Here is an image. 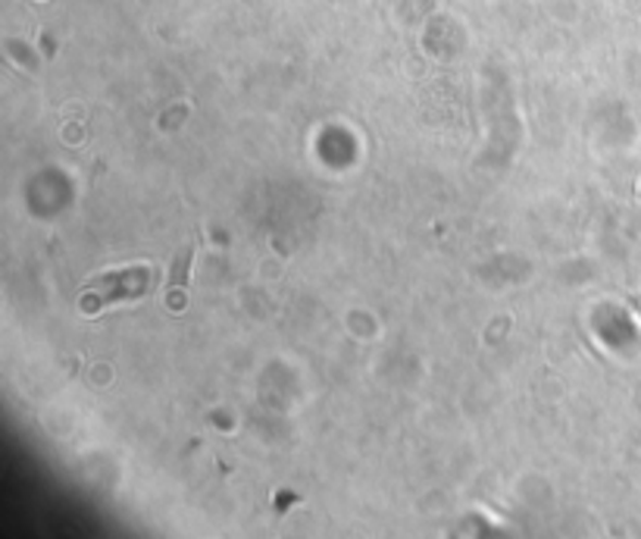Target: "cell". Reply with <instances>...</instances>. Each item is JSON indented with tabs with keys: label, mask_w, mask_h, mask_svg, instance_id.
<instances>
[{
	"label": "cell",
	"mask_w": 641,
	"mask_h": 539,
	"mask_svg": "<svg viewBox=\"0 0 641 539\" xmlns=\"http://www.w3.org/2000/svg\"><path fill=\"white\" fill-rule=\"evenodd\" d=\"M153 289V270L148 267H128V270H113L103 273L98 280L82 285L78 305L85 314H98V310L120 305V302H138Z\"/></svg>",
	"instance_id": "1"
},
{
	"label": "cell",
	"mask_w": 641,
	"mask_h": 539,
	"mask_svg": "<svg viewBox=\"0 0 641 539\" xmlns=\"http://www.w3.org/2000/svg\"><path fill=\"white\" fill-rule=\"evenodd\" d=\"M195 252H198V242H188L185 252L173 260V273H170V285H167L170 308H175V298H182L185 289H188V273H192V264H195Z\"/></svg>",
	"instance_id": "2"
}]
</instances>
